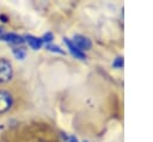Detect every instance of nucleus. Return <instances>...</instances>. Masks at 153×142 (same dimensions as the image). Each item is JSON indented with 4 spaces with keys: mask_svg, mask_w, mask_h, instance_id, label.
<instances>
[{
    "mask_svg": "<svg viewBox=\"0 0 153 142\" xmlns=\"http://www.w3.org/2000/svg\"><path fill=\"white\" fill-rule=\"evenodd\" d=\"M47 49L49 51L53 53H57V54H65V51L59 47V45H54V44H47Z\"/></svg>",
    "mask_w": 153,
    "mask_h": 142,
    "instance_id": "8",
    "label": "nucleus"
},
{
    "mask_svg": "<svg viewBox=\"0 0 153 142\" xmlns=\"http://www.w3.org/2000/svg\"><path fill=\"white\" fill-rule=\"evenodd\" d=\"M63 138H65L66 142H78V138H76L74 135H68V136H67V135H66V136L63 135Z\"/></svg>",
    "mask_w": 153,
    "mask_h": 142,
    "instance_id": "11",
    "label": "nucleus"
},
{
    "mask_svg": "<svg viewBox=\"0 0 153 142\" xmlns=\"http://www.w3.org/2000/svg\"><path fill=\"white\" fill-rule=\"evenodd\" d=\"M13 105V97L8 91L0 89V113L7 112Z\"/></svg>",
    "mask_w": 153,
    "mask_h": 142,
    "instance_id": "2",
    "label": "nucleus"
},
{
    "mask_svg": "<svg viewBox=\"0 0 153 142\" xmlns=\"http://www.w3.org/2000/svg\"><path fill=\"white\" fill-rule=\"evenodd\" d=\"M112 66H114V68L121 69V68L123 67V57H121V56L116 57V58L114 60V62H112Z\"/></svg>",
    "mask_w": 153,
    "mask_h": 142,
    "instance_id": "9",
    "label": "nucleus"
},
{
    "mask_svg": "<svg viewBox=\"0 0 153 142\" xmlns=\"http://www.w3.org/2000/svg\"><path fill=\"white\" fill-rule=\"evenodd\" d=\"M72 42H73L81 51L88 50V49H91V47H92L91 41H90L87 37L82 36V35H75V36L73 37V41H72Z\"/></svg>",
    "mask_w": 153,
    "mask_h": 142,
    "instance_id": "4",
    "label": "nucleus"
},
{
    "mask_svg": "<svg viewBox=\"0 0 153 142\" xmlns=\"http://www.w3.org/2000/svg\"><path fill=\"white\" fill-rule=\"evenodd\" d=\"M4 41H6L7 43L13 44V45H22V44L25 42L23 36H19V35L13 33V32H8V33H6Z\"/></svg>",
    "mask_w": 153,
    "mask_h": 142,
    "instance_id": "6",
    "label": "nucleus"
},
{
    "mask_svg": "<svg viewBox=\"0 0 153 142\" xmlns=\"http://www.w3.org/2000/svg\"><path fill=\"white\" fill-rule=\"evenodd\" d=\"M53 39H54V36H53L51 32H47V33H44L43 37H42L43 43H47V44H50V42H51Z\"/></svg>",
    "mask_w": 153,
    "mask_h": 142,
    "instance_id": "10",
    "label": "nucleus"
},
{
    "mask_svg": "<svg viewBox=\"0 0 153 142\" xmlns=\"http://www.w3.org/2000/svg\"><path fill=\"white\" fill-rule=\"evenodd\" d=\"M13 76V68L8 60L0 58V84H6L11 81Z\"/></svg>",
    "mask_w": 153,
    "mask_h": 142,
    "instance_id": "1",
    "label": "nucleus"
},
{
    "mask_svg": "<svg viewBox=\"0 0 153 142\" xmlns=\"http://www.w3.org/2000/svg\"><path fill=\"white\" fill-rule=\"evenodd\" d=\"M65 44H66V47H67V49L69 50V53L75 57V58H79V60H85L86 58V54H85V51H81L73 42H72V39H69V38H65Z\"/></svg>",
    "mask_w": 153,
    "mask_h": 142,
    "instance_id": "3",
    "label": "nucleus"
},
{
    "mask_svg": "<svg viewBox=\"0 0 153 142\" xmlns=\"http://www.w3.org/2000/svg\"><path fill=\"white\" fill-rule=\"evenodd\" d=\"M12 53H13L14 57L18 58V60H24L25 56H26V50L23 47H16V48H13L12 49Z\"/></svg>",
    "mask_w": 153,
    "mask_h": 142,
    "instance_id": "7",
    "label": "nucleus"
},
{
    "mask_svg": "<svg viewBox=\"0 0 153 142\" xmlns=\"http://www.w3.org/2000/svg\"><path fill=\"white\" fill-rule=\"evenodd\" d=\"M24 41H25V42L29 44V47H30L31 49H33V50H38V49H41L42 45H43L42 38L36 37V36H32V35H26V36H24Z\"/></svg>",
    "mask_w": 153,
    "mask_h": 142,
    "instance_id": "5",
    "label": "nucleus"
},
{
    "mask_svg": "<svg viewBox=\"0 0 153 142\" xmlns=\"http://www.w3.org/2000/svg\"><path fill=\"white\" fill-rule=\"evenodd\" d=\"M5 32H4V30L0 27V41H4V38H5Z\"/></svg>",
    "mask_w": 153,
    "mask_h": 142,
    "instance_id": "12",
    "label": "nucleus"
},
{
    "mask_svg": "<svg viewBox=\"0 0 153 142\" xmlns=\"http://www.w3.org/2000/svg\"><path fill=\"white\" fill-rule=\"evenodd\" d=\"M0 18L2 19V21H7V20H8V18H6L4 14H0Z\"/></svg>",
    "mask_w": 153,
    "mask_h": 142,
    "instance_id": "13",
    "label": "nucleus"
},
{
    "mask_svg": "<svg viewBox=\"0 0 153 142\" xmlns=\"http://www.w3.org/2000/svg\"><path fill=\"white\" fill-rule=\"evenodd\" d=\"M84 142H87V141H84Z\"/></svg>",
    "mask_w": 153,
    "mask_h": 142,
    "instance_id": "14",
    "label": "nucleus"
}]
</instances>
